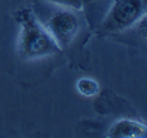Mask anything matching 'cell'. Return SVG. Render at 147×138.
I'll return each instance as SVG.
<instances>
[{"label": "cell", "instance_id": "obj_1", "mask_svg": "<svg viewBox=\"0 0 147 138\" xmlns=\"http://www.w3.org/2000/svg\"><path fill=\"white\" fill-rule=\"evenodd\" d=\"M16 20L20 25V49L24 56L40 59L59 52V45L32 10L22 9L17 12Z\"/></svg>", "mask_w": 147, "mask_h": 138}, {"label": "cell", "instance_id": "obj_2", "mask_svg": "<svg viewBox=\"0 0 147 138\" xmlns=\"http://www.w3.org/2000/svg\"><path fill=\"white\" fill-rule=\"evenodd\" d=\"M146 15V0H115L105 16L102 28L120 32L140 22Z\"/></svg>", "mask_w": 147, "mask_h": 138}, {"label": "cell", "instance_id": "obj_3", "mask_svg": "<svg viewBox=\"0 0 147 138\" xmlns=\"http://www.w3.org/2000/svg\"><path fill=\"white\" fill-rule=\"evenodd\" d=\"M47 29L59 45V48L67 47L79 32L80 22L77 16L70 9L58 10L50 16Z\"/></svg>", "mask_w": 147, "mask_h": 138}, {"label": "cell", "instance_id": "obj_4", "mask_svg": "<svg viewBox=\"0 0 147 138\" xmlns=\"http://www.w3.org/2000/svg\"><path fill=\"white\" fill-rule=\"evenodd\" d=\"M147 135V128L144 123L134 120H119L110 127L108 137L112 138H144Z\"/></svg>", "mask_w": 147, "mask_h": 138}, {"label": "cell", "instance_id": "obj_5", "mask_svg": "<svg viewBox=\"0 0 147 138\" xmlns=\"http://www.w3.org/2000/svg\"><path fill=\"white\" fill-rule=\"evenodd\" d=\"M76 88L85 96H94L99 92V84L92 78H80L76 83Z\"/></svg>", "mask_w": 147, "mask_h": 138}, {"label": "cell", "instance_id": "obj_6", "mask_svg": "<svg viewBox=\"0 0 147 138\" xmlns=\"http://www.w3.org/2000/svg\"><path fill=\"white\" fill-rule=\"evenodd\" d=\"M48 1L70 10H81L84 7V0H48Z\"/></svg>", "mask_w": 147, "mask_h": 138}, {"label": "cell", "instance_id": "obj_7", "mask_svg": "<svg viewBox=\"0 0 147 138\" xmlns=\"http://www.w3.org/2000/svg\"><path fill=\"white\" fill-rule=\"evenodd\" d=\"M85 1H90L91 3V1H96V0H84V4H85Z\"/></svg>", "mask_w": 147, "mask_h": 138}]
</instances>
